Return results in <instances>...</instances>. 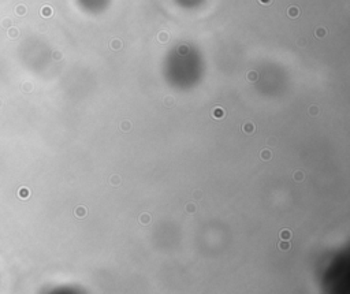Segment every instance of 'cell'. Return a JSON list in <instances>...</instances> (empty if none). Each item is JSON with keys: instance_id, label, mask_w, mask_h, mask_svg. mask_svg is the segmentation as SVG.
Masks as SVG:
<instances>
[{"instance_id": "1", "label": "cell", "mask_w": 350, "mask_h": 294, "mask_svg": "<svg viewBox=\"0 0 350 294\" xmlns=\"http://www.w3.org/2000/svg\"><path fill=\"white\" fill-rule=\"evenodd\" d=\"M299 15V8L297 7V6H290L289 8H287V17L292 19H295L298 18Z\"/></svg>"}, {"instance_id": "2", "label": "cell", "mask_w": 350, "mask_h": 294, "mask_svg": "<svg viewBox=\"0 0 350 294\" xmlns=\"http://www.w3.org/2000/svg\"><path fill=\"white\" fill-rule=\"evenodd\" d=\"M254 130H256V127H254V125H253L252 122H245L242 125V131H243V133L253 134V133H254Z\"/></svg>"}, {"instance_id": "3", "label": "cell", "mask_w": 350, "mask_h": 294, "mask_svg": "<svg viewBox=\"0 0 350 294\" xmlns=\"http://www.w3.org/2000/svg\"><path fill=\"white\" fill-rule=\"evenodd\" d=\"M212 116L215 119H223L224 118V110L222 107H215L212 110Z\"/></svg>"}, {"instance_id": "4", "label": "cell", "mask_w": 350, "mask_h": 294, "mask_svg": "<svg viewBox=\"0 0 350 294\" xmlns=\"http://www.w3.org/2000/svg\"><path fill=\"white\" fill-rule=\"evenodd\" d=\"M122 47H123V44L119 39H112L110 41V48L114 49V51H119V49H122Z\"/></svg>"}, {"instance_id": "5", "label": "cell", "mask_w": 350, "mask_h": 294, "mask_svg": "<svg viewBox=\"0 0 350 294\" xmlns=\"http://www.w3.org/2000/svg\"><path fill=\"white\" fill-rule=\"evenodd\" d=\"M326 34H327V29L323 28V26H319V28L314 30V36L317 37V39H323V37H326Z\"/></svg>"}, {"instance_id": "6", "label": "cell", "mask_w": 350, "mask_h": 294, "mask_svg": "<svg viewBox=\"0 0 350 294\" xmlns=\"http://www.w3.org/2000/svg\"><path fill=\"white\" fill-rule=\"evenodd\" d=\"M157 40L160 41V43H167V41L170 40V34L167 33V32H160L157 36Z\"/></svg>"}, {"instance_id": "7", "label": "cell", "mask_w": 350, "mask_h": 294, "mask_svg": "<svg viewBox=\"0 0 350 294\" xmlns=\"http://www.w3.org/2000/svg\"><path fill=\"white\" fill-rule=\"evenodd\" d=\"M41 15L45 17V18H48V17L52 15V8L48 7V6H45V7L41 8Z\"/></svg>"}, {"instance_id": "8", "label": "cell", "mask_w": 350, "mask_h": 294, "mask_svg": "<svg viewBox=\"0 0 350 294\" xmlns=\"http://www.w3.org/2000/svg\"><path fill=\"white\" fill-rule=\"evenodd\" d=\"M280 238L283 241H289L290 238H292V231L287 230V228H286V230H282L280 231Z\"/></svg>"}, {"instance_id": "9", "label": "cell", "mask_w": 350, "mask_h": 294, "mask_svg": "<svg viewBox=\"0 0 350 294\" xmlns=\"http://www.w3.org/2000/svg\"><path fill=\"white\" fill-rule=\"evenodd\" d=\"M260 156H261V159H263V160H269V159H271V156H272V153H271V151H269V149H263V151H261V153H260Z\"/></svg>"}, {"instance_id": "10", "label": "cell", "mask_w": 350, "mask_h": 294, "mask_svg": "<svg viewBox=\"0 0 350 294\" xmlns=\"http://www.w3.org/2000/svg\"><path fill=\"white\" fill-rule=\"evenodd\" d=\"M278 246H279V249H280V251H289V249H290L289 241H283V239H282L280 242L278 243Z\"/></svg>"}, {"instance_id": "11", "label": "cell", "mask_w": 350, "mask_h": 294, "mask_svg": "<svg viewBox=\"0 0 350 294\" xmlns=\"http://www.w3.org/2000/svg\"><path fill=\"white\" fill-rule=\"evenodd\" d=\"M131 129V123L129 122V120H123L122 123H120V130L122 131H129Z\"/></svg>"}, {"instance_id": "12", "label": "cell", "mask_w": 350, "mask_h": 294, "mask_svg": "<svg viewBox=\"0 0 350 294\" xmlns=\"http://www.w3.org/2000/svg\"><path fill=\"white\" fill-rule=\"evenodd\" d=\"M257 78H258V74L254 71V70H253V71H249V73H248V81H250V82H256V81H257Z\"/></svg>"}, {"instance_id": "13", "label": "cell", "mask_w": 350, "mask_h": 294, "mask_svg": "<svg viewBox=\"0 0 350 294\" xmlns=\"http://www.w3.org/2000/svg\"><path fill=\"white\" fill-rule=\"evenodd\" d=\"M75 215H77L78 217H84L85 215H86V209H85L84 207H78L77 209H75Z\"/></svg>"}, {"instance_id": "14", "label": "cell", "mask_w": 350, "mask_h": 294, "mask_svg": "<svg viewBox=\"0 0 350 294\" xmlns=\"http://www.w3.org/2000/svg\"><path fill=\"white\" fill-rule=\"evenodd\" d=\"M308 111H309V115H310V116H316L317 114H319V107H317V105H310Z\"/></svg>"}, {"instance_id": "15", "label": "cell", "mask_w": 350, "mask_h": 294, "mask_svg": "<svg viewBox=\"0 0 350 294\" xmlns=\"http://www.w3.org/2000/svg\"><path fill=\"white\" fill-rule=\"evenodd\" d=\"M140 222L141 223H149L151 222V216H149L148 213H142V215L140 216Z\"/></svg>"}, {"instance_id": "16", "label": "cell", "mask_w": 350, "mask_h": 294, "mask_svg": "<svg viewBox=\"0 0 350 294\" xmlns=\"http://www.w3.org/2000/svg\"><path fill=\"white\" fill-rule=\"evenodd\" d=\"M110 182L114 185V186H116V185H119V183H120V176H118V175H112V176H111V179H110Z\"/></svg>"}, {"instance_id": "17", "label": "cell", "mask_w": 350, "mask_h": 294, "mask_svg": "<svg viewBox=\"0 0 350 294\" xmlns=\"http://www.w3.org/2000/svg\"><path fill=\"white\" fill-rule=\"evenodd\" d=\"M164 104H166L167 107H172V105L175 104V100L172 99V97H170V96H168V97H166V99H164Z\"/></svg>"}, {"instance_id": "18", "label": "cell", "mask_w": 350, "mask_h": 294, "mask_svg": "<svg viewBox=\"0 0 350 294\" xmlns=\"http://www.w3.org/2000/svg\"><path fill=\"white\" fill-rule=\"evenodd\" d=\"M186 211L189 213H194L196 211H197V208H196V205L194 204H192V202H189V204L186 205Z\"/></svg>"}, {"instance_id": "19", "label": "cell", "mask_w": 350, "mask_h": 294, "mask_svg": "<svg viewBox=\"0 0 350 294\" xmlns=\"http://www.w3.org/2000/svg\"><path fill=\"white\" fill-rule=\"evenodd\" d=\"M293 176H294V179H295V181H302V179H304V174H302L301 171H295Z\"/></svg>"}, {"instance_id": "20", "label": "cell", "mask_w": 350, "mask_h": 294, "mask_svg": "<svg viewBox=\"0 0 350 294\" xmlns=\"http://www.w3.org/2000/svg\"><path fill=\"white\" fill-rule=\"evenodd\" d=\"M258 3L263 6H269L272 3V0H258Z\"/></svg>"}, {"instance_id": "21", "label": "cell", "mask_w": 350, "mask_h": 294, "mask_svg": "<svg viewBox=\"0 0 350 294\" xmlns=\"http://www.w3.org/2000/svg\"><path fill=\"white\" fill-rule=\"evenodd\" d=\"M297 43H298V45H299V47H304V44L307 43V41H305L304 39H299L298 41H297Z\"/></svg>"}, {"instance_id": "22", "label": "cell", "mask_w": 350, "mask_h": 294, "mask_svg": "<svg viewBox=\"0 0 350 294\" xmlns=\"http://www.w3.org/2000/svg\"><path fill=\"white\" fill-rule=\"evenodd\" d=\"M194 197H196V198H201V197H202L201 192H200V190H198V192H194Z\"/></svg>"}]
</instances>
